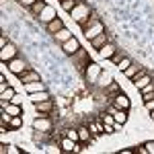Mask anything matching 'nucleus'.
<instances>
[{"mask_svg": "<svg viewBox=\"0 0 154 154\" xmlns=\"http://www.w3.org/2000/svg\"><path fill=\"white\" fill-rule=\"evenodd\" d=\"M82 31H84V37H86L88 41H93L97 35L105 33V25L101 23V21H97V17H93V19L82 27Z\"/></svg>", "mask_w": 154, "mask_h": 154, "instance_id": "obj_1", "label": "nucleus"}, {"mask_svg": "<svg viewBox=\"0 0 154 154\" xmlns=\"http://www.w3.org/2000/svg\"><path fill=\"white\" fill-rule=\"evenodd\" d=\"M70 14H72V19H74L76 23L80 25V27H84V25H86V19H88V14H91V8H88V4H82V2H78Z\"/></svg>", "mask_w": 154, "mask_h": 154, "instance_id": "obj_2", "label": "nucleus"}, {"mask_svg": "<svg viewBox=\"0 0 154 154\" xmlns=\"http://www.w3.org/2000/svg\"><path fill=\"white\" fill-rule=\"evenodd\" d=\"M31 125H33V130H35V131H41V134H48V131H51V128H54V123H51L49 115H39V117H35Z\"/></svg>", "mask_w": 154, "mask_h": 154, "instance_id": "obj_3", "label": "nucleus"}, {"mask_svg": "<svg viewBox=\"0 0 154 154\" xmlns=\"http://www.w3.org/2000/svg\"><path fill=\"white\" fill-rule=\"evenodd\" d=\"M6 66H8V72H12V74H17V76L29 70L27 62H25L23 58H19V56H17V58H12L11 62H6Z\"/></svg>", "mask_w": 154, "mask_h": 154, "instance_id": "obj_4", "label": "nucleus"}, {"mask_svg": "<svg viewBox=\"0 0 154 154\" xmlns=\"http://www.w3.org/2000/svg\"><path fill=\"white\" fill-rule=\"evenodd\" d=\"M109 99H111V105H115L117 109H123V111H130L131 101H130V97L125 95L123 91H121V93H117L115 97H109Z\"/></svg>", "mask_w": 154, "mask_h": 154, "instance_id": "obj_5", "label": "nucleus"}, {"mask_svg": "<svg viewBox=\"0 0 154 154\" xmlns=\"http://www.w3.org/2000/svg\"><path fill=\"white\" fill-rule=\"evenodd\" d=\"M62 49H64V54L66 56H76L78 51H80V41L76 39V37H72V39H68L66 43H62Z\"/></svg>", "mask_w": 154, "mask_h": 154, "instance_id": "obj_6", "label": "nucleus"}, {"mask_svg": "<svg viewBox=\"0 0 154 154\" xmlns=\"http://www.w3.org/2000/svg\"><path fill=\"white\" fill-rule=\"evenodd\" d=\"M103 72V68L95 64V62H88V66H86V70H84V76H86V80L88 82H97V78H99V74Z\"/></svg>", "mask_w": 154, "mask_h": 154, "instance_id": "obj_7", "label": "nucleus"}, {"mask_svg": "<svg viewBox=\"0 0 154 154\" xmlns=\"http://www.w3.org/2000/svg\"><path fill=\"white\" fill-rule=\"evenodd\" d=\"M131 80H134V86H136L138 91H142L146 84H150V82H152V76H150L148 72H144V70H142L140 74H138V76H134Z\"/></svg>", "mask_w": 154, "mask_h": 154, "instance_id": "obj_8", "label": "nucleus"}, {"mask_svg": "<svg viewBox=\"0 0 154 154\" xmlns=\"http://www.w3.org/2000/svg\"><path fill=\"white\" fill-rule=\"evenodd\" d=\"M37 17H39V21H41L43 25H48V23H51L54 19H58V14H56V8H54V6H45Z\"/></svg>", "mask_w": 154, "mask_h": 154, "instance_id": "obj_9", "label": "nucleus"}, {"mask_svg": "<svg viewBox=\"0 0 154 154\" xmlns=\"http://www.w3.org/2000/svg\"><path fill=\"white\" fill-rule=\"evenodd\" d=\"M60 148H62V152H80V148H78V144L70 140L68 136H64L62 138V142H60Z\"/></svg>", "mask_w": 154, "mask_h": 154, "instance_id": "obj_10", "label": "nucleus"}, {"mask_svg": "<svg viewBox=\"0 0 154 154\" xmlns=\"http://www.w3.org/2000/svg\"><path fill=\"white\" fill-rule=\"evenodd\" d=\"M12 58H17V48L12 43H8L6 48L0 49V62H11Z\"/></svg>", "mask_w": 154, "mask_h": 154, "instance_id": "obj_11", "label": "nucleus"}, {"mask_svg": "<svg viewBox=\"0 0 154 154\" xmlns=\"http://www.w3.org/2000/svg\"><path fill=\"white\" fill-rule=\"evenodd\" d=\"M115 51H117V48H115V45H113L111 41H107L105 45L99 49V58H101V60H111Z\"/></svg>", "mask_w": 154, "mask_h": 154, "instance_id": "obj_12", "label": "nucleus"}, {"mask_svg": "<svg viewBox=\"0 0 154 154\" xmlns=\"http://www.w3.org/2000/svg\"><path fill=\"white\" fill-rule=\"evenodd\" d=\"M51 95L48 93V88L45 91H39V93H31L29 95V101H31V105H35V103H43V101H49Z\"/></svg>", "mask_w": 154, "mask_h": 154, "instance_id": "obj_13", "label": "nucleus"}, {"mask_svg": "<svg viewBox=\"0 0 154 154\" xmlns=\"http://www.w3.org/2000/svg\"><path fill=\"white\" fill-rule=\"evenodd\" d=\"M113 82V76H111V72L109 70H103L101 74H99V78H97V86H101V88H105V86H109V84Z\"/></svg>", "mask_w": 154, "mask_h": 154, "instance_id": "obj_14", "label": "nucleus"}, {"mask_svg": "<svg viewBox=\"0 0 154 154\" xmlns=\"http://www.w3.org/2000/svg\"><path fill=\"white\" fill-rule=\"evenodd\" d=\"M64 27H66V25H64V21H62L60 17H58V19H54L51 23H48V25H45L48 33H51V35H56V33H58V31H62Z\"/></svg>", "mask_w": 154, "mask_h": 154, "instance_id": "obj_15", "label": "nucleus"}, {"mask_svg": "<svg viewBox=\"0 0 154 154\" xmlns=\"http://www.w3.org/2000/svg\"><path fill=\"white\" fill-rule=\"evenodd\" d=\"M35 111L37 113H41V115H48V113H51V109H54V101L49 99V101H43V103H35Z\"/></svg>", "mask_w": 154, "mask_h": 154, "instance_id": "obj_16", "label": "nucleus"}, {"mask_svg": "<svg viewBox=\"0 0 154 154\" xmlns=\"http://www.w3.org/2000/svg\"><path fill=\"white\" fill-rule=\"evenodd\" d=\"M19 80H21V84H27V82H35V80H41L39 78V74L33 70H27L23 72V74H19Z\"/></svg>", "mask_w": 154, "mask_h": 154, "instance_id": "obj_17", "label": "nucleus"}, {"mask_svg": "<svg viewBox=\"0 0 154 154\" xmlns=\"http://www.w3.org/2000/svg\"><path fill=\"white\" fill-rule=\"evenodd\" d=\"M25 91L31 95V93H39V91H45V82H41V80H35V82H27L23 84Z\"/></svg>", "mask_w": 154, "mask_h": 154, "instance_id": "obj_18", "label": "nucleus"}, {"mask_svg": "<svg viewBox=\"0 0 154 154\" xmlns=\"http://www.w3.org/2000/svg\"><path fill=\"white\" fill-rule=\"evenodd\" d=\"M56 41H58V43H66V41H68V39H72V31L70 29H66V27H64V29H62V31H58V33H56Z\"/></svg>", "mask_w": 154, "mask_h": 154, "instance_id": "obj_19", "label": "nucleus"}, {"mask_svg": "<svg viewBox=\"0 0 154 154\" xmlns=\"http://www.w3.org/2000/svg\"><path fill=\"white\" fill-rule=\"evenodd\" d=\"M78 136H80V142H93V134L88 130V125H80L78 128Z\"/></svg>", "mask_w": 154, "mask_h": 154, "instance_id": "obj_20", "label": "nucleus"}, {"mask_svg": "<svg viewBox=\"0 0 154 154\" xmlns=\"http://www.w3.org/2000/svg\"><path fill=\"white\" fill-rule=\"evenodd\" d=\"M142 70H144V68L140 66V64H136V62H131V64H130V68H128V70H123V74H125L128 78H134V76H138V74H140Z\"/></svg>", "mask_w": 154, "mask_h": 154, "instance_id": "obj_21", "label": "nucleus"}, {"mask_svg": "<svg viewBox=\"0 0 154 154\" xmlns=\"http://www.w3.org/2000/svg\"><path fill=\"white\" fill-rule=\"evenodd\" d=\"M103 93H105V97H115L117 93H121V86H119V82H115V80H113L109 86H105V88H103Z\"/></svg>", "mask_w": 154, "mask_h": 154, "instance_id": "obj_22", "label": "nucleus"}, {"mask_svg": "<svg viewBox=\"0 0 154 154\" xmlns=\"http://www.w3.org/2000/svg\"><path fill=\"white\" fill-rule=\"evenodd\" d=\"M107 41H109V37H107V33H101V35H97L95 39L91 41V45H93L95 49H101V48H103V45L107 43Z\"/></svg>", "mask_w": 154, "mask_h": 154, "instance_id": "obj_23", "label": "nucleus"}, {"mask_svg": "<svg viewBox=\"0 0 154 154\" xmlns=\"http://www.w3.org/2000/svg\"><path fill=\"white\" fill-rule=\"evenodd\" d=\"M8 128H11L12 131L21 130V128H23V115H12V119H11V123H8Z\"/></svg>", "mask_w": 154, "mask_h": 154, "instance_id": "obj_24", "label": "nucleus"}, {"mask_svg": "<svg viewBox=\"0 0 154 154\" xmlns=\"http://www.w3.org/2000/svg\"><path fill=\"white\" fill-rule=\"evenodd\" d=\"M14 95H17V91H14L12 86H8L6 91H2V93H0V101H2V103H11V99Z\"/></svg>", "mask_w": 154, "mask_h": 154, "instance_id": "obj_25", "label": "nucleus"}, {"mask_svg": "<svg viewBox=\"0 0 154 154\" xmlns=\"http://www.w3.org/2000/svg\"><path fill=\"white\" fill-rule=\"evenodd\" d=\"M2 111H6L11 115H23V105H12V103H8L6 109H2Z\"/></svg>", "mask_w": 154, "mask_h": 154, "instance_id": "obj_26", "label": "nucleus"}, {"mask_svg": "<svg viewBox=\"0 0 154 154\" xmlns=\"http://www.w3.org/2000/svg\"><path fill=\"white\" fill-rule=\"evenodd\" d=\"M76 4H78V0H60V6H62L66 12H72Z\"/></svg>", "mask_w": 154, "mask_h": 154, "instance_id": "obj_27", "label": "nucleus"}, {"mask_svg": "<svg viewBox=\"0 0 154 154\" xmlns=\"http://www.w3.org/2000/svg\"><path fill=\"white\" fill-rule=\"evenodd\" d=\"M45 6H48V4H45V2H43V0H37L35 4H33V6H29V8H31V12H35V14H39V12L43 11V8H45Z\"/></svg>", "mask_w": 154, "mask_h": 154, "instance_id": "obj_28", "label": "nucleus"}, {"mask_svg": "<svg viewBox=\"0 0 154 154\" xmlns=\"http://www.w3.org/2000/svg\"><path fill=\"white\" fill-rule=\"evenodd\" d=\"M130 64H131V58H128V56H123V58H121V62L117 64V68H119L121 72H123V70H128V68H130Z\"/></svg>", "mask_w": 154, "mask_h": 154, "instance_id": "obj_29", "label": "nucleus"}, {"mask_svg": "<svg viewBox=\"0 0 154 154\" xmlns=\"http://www.w3.org/2000/svg\"><path fill=\"white\" fill-rule=\"evenodd\" d=\"M66 136L74 140V142H80V136H78V130H66Z\"/></svg>", "mask_w": 154, "mask_h": 154, "instance_id": "obj_30", "label": "nucleus"}, {"mask_svg": "<svg viewBox=\"0 0 154 154\" xmlns=\"http://www.w3.org/2000/svg\"><path fill=\"white\" fill-rule=\"evenodd\" d=\"M152 93H154V80H152L150 84H146L142 91H140V95H142V97H144V95H152Z\"/></svg>", "mask_w": 154, "mask_h": 154, "instance_id": "obj_31", "label": "nucleus"}, {"mask_svg": "<svg viewBox=\"0 0 154 154\" xmlns=\"http://www.w3.org/2000/svg\"><path fill=\"white\" fill-rule=\"evenodd\" d=\"M11 119H12L11 113H6V111H2V113H0V121H2V125H8V123H11Z\"/></svg>", "mask_w": 154, "mask_h": 154, "instance_id": "obj_32", "label": "nucleus"}, {"mask_svg": "<svg viewBox=\"0 0 154 154\" xmlns=\"http://www.w3.org/2000/svg\"><path fill=\"white\" fill-rule=\"evenodd\" d=\"M11 103H12V105H23V97L17 93V95H14V97L11 99Z\"/></svg>", "mask_w": 154, "mask_h": 154, "instance_id": "obj_33", "label": "nucleus"}, {"mask_svg": "<svg viewBox=\"0 0 154 154\" xmlns=\"http://www.w3.org/2000/svg\"><path fill=\"white\" fill-rule=\"evenodd\" d=\"M8 154H21V148L14 144H8Z\"/></svg>", "mask_w": 154, "mask_h": 154, "instance_id": "obj_34", "label": "nucleus"}, {"mask_svg": "<svg viewBox=\"0 0 154 154\" xmlns=\"http://www.w3.org/2000/svg\"><path fill=\"white\" fill-rule=\"evenodd\" d=\"M134 152H136V154H148V150H146V146L142 144V146H136V148H134Z\"/></svg>", "mask_w": 154, "mask_h": 154, "instance_id": "obj_35", "label": "nucleus"}, {"mask_svg": "<svg viewBox=\"0 0 154 154\" xmlns=\"http://www.w3.org/2000/svg\"><path fill=\"white\" fill-rule=\"evenodd\" d=\"M6 45H8V39H6V33H2V35H0V49L6 48Z\"/></svg>", "mask_w": 154, "mask_h": 154, "instance_id": "obj_36", "label": "nucleus"}, {"mask_svg": "<svg viewBox=\"0 0 154 154\" xmlns=\"http://www.w3.org/2000/svg\"><path fill=\"white\" fill-rule=\"evenodd\" d=\"M144 146H146L148 154H154V142H152V140H150V142H144Z\"/></svg>", "mask_w": 154, "mask_h": 154, "instance_id": "obj_37", "label": "nucleus"}, {"mask_svg": "<svg viewBox=\"0 0 154 154\" xmlns=\"http://www.w3.org/2000/svg\"><path fill=\"white\" fill-rule=\"evenodd\" d=\"M121 58H123V54H119V51H115V54H113V64H119V62H121Z\"/></svg>", "mask_w": 154, "mask_h": 154, "instance_id": "obj_38", "label": "nucleus"}, {"mask_svg": "<svg viewBox=\"0 0 154 154\" xmlns=\"http://www.w3.org/2000/svg\"><path fill=\"white\" fill-rule=\"evenodd\" d=\"M144 107H146L148 111H152V109H154V99H150V101H144Z\"/></svg>", "mask_w": 154, "mask_h": 154, "instance_id": "obj_39", "label": "nucleus"}, {"mask_svg": "<svg viewBox=\"0 0 154 154\" xmlns=\"http://www.w3.org/2000/svg\"><path fill=\"white\" fill-rule=\"evenodd\" d=\"M19 2H21L23 6H33V4H35L37 0H19Z\"/></svg>", "mask_w": 154, "mask_h": 154, "instance_id": "obj_40", "label": "nucleus"}, {"mask_svg": "<svg viewBox=\"0 0 154 154\" xmlns=\"http://www.w3.org/2000/svg\"><path fill=\"white\" fill-rule=\"evenodd\" d=\"M119 152H121V154H136V152H134V148H121Z\"/></svg>", "mask_w": 154, "mask_h": 154, "instance_id": "obj_41", "label": "nucleus"}, {"mask_svg": "<svg viewBox=\"0 0 154 154\" xmlns=\"http://www.w3.org/2000/svg\"><path fill=\"white\" fill-rule=\"evenodd\" d=\"M148 113H150V119L154 121V109H152V111H148Z\"/></svg>", "mask_w": 154, "mask_h": 154, "instance_id": "obj_42", "label": "nucleus"}]
</instances>
